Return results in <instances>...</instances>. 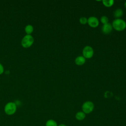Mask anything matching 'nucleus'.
Masks as SVG:
<instances>
[{
  "label": "nucleus",
  "mask_w": 126,
  "mask_h": 126,
  "mask_svg": "<svg viewBox=\"0 0 126 126\" xmlns=\"http://www.w3.org/2000/svg\"><path fill=\"white\" fill-rule=\"evenodd\" d=\"M87 24L90 27L95 28L99 25V20L96 17L91 16L88 18Z\"/></svg>",
  "instance_id": "423d86ee"
},
{
  "label": "nucleus",
  "mask_w": 126,
  "mask_h": 126,
  "mask_svg": "<svg viewBox=\"0 0 126 126\" xmlns=\"http://www.w3.org/2000/svg\"><path fill=\"white\" fill-rule=\"evenodd\" d=\"M124 6H125V8H126V1L125 2V4H124Z\"/></svg>",
  "instance_id": "a211bd4d"
},
{
  "label": "nucleus",
  "mask_w": 126,
  "mask_h": 126,
  "mask_svg": "<svg viewBox=\"0 0 126 126\" xmlns=\"http://www.w3.org/2000/svg\"><path fill=\"white\" fill-rule=\"evenodd\" d=\"M102 2V4L107 7H111L114 3V0H103Z\"/></svg>",
  "instance_id": "9b49d317"
},
{
  "label": "nucleus",
  "mask_w": 126,
  "mask_h": 126,
  "mask_svg": "<svg viewBox=\"0 0 126 126\" xmlns=\"http://www.w3.org/2000/svg\"><path fill=\"white\" fill-rule=\"evenodd\" d=\"M58 126H67L65 125V124H61L58 125Z\"/></svg>",
  "instance_id": "f3484780"
},
{
  "label": "nucleus",
  "mask_w": 126,
  "mask_h": 126,
  "mask_svg": "<svg viewBox=\"0 0 126 126\" xmlns=\"http://www.w3.org/2000/svg\"><path fill=\"white\" fill-rule=\"evenodd\" d=\"M75 63L77 65H83L86 62V59L83 56H79L75 59Z\"/></svg>",
  "instance_id": "6e6552de"
},
{
  "label": "nucleus",
  "mask_w": 126,
  "mask_h": 126,
  "mask_svg": "<svg viewBox=\"0 0 126 126\" xmlns=\"http://www.w3.org/2000/svg\"><path fill=\"white\" fill-rule=\"evenodd\" d=\"M4 72V68L2 65L0 63V75L2 74Z\"/></svg>",
  "instance_id": "dca6fc26"
},
{
  "label": "nucleus",
  "mask_w": 126,
  "mask_h": 126,
  "mask_svg": "<svg viewBox=\"0 0 126 126\" xmlns=\"http://www.w3.org/2000/svg\"><path fill=\"white\" fill-rule=\"evenodd\" d=\"M34 42V38L32 35L30 34H26L25 35L22 40L21 45L25 48H28L30 47Z\"/></svg>",
  "instance_id": "20e7f679"
},
{
  "label": "nucleus",
  "mask_w": 126,
  "mask_h": 126,
  "mask_svg": "<svg viewBox=\"0 0 126 126\" xmlns=\"http://www.w3.org/2000/svg\"><path fill=\"white\" fill-rule=\"evenodd\" d=\"M17 110V104L14 102H9L7 103L4 108L5 113L7 115L14 114Z\"/></svg>",
  "instance_id": "f03ea898"
},
{
  "label": "nucleus",
  "mask_w": 126,
  "mask_h": 126,
  "mask_svg": "<svg viewBox=\"0 0 126 126\" xmlns=\"http://www.w3.org/2000/svg\"><path fill=\"white\" fill-rule=\"evenodd\" d=\"M94 54L93 48L89 45L85 46L82 50V55L85 59H90L93 57Z\"/></svg>",
  "instance_id": "39448f33"
},
{
  "label": "nucleus",
  "mask_w": 126,
  "mask_h": 126,
  "mask_svg": "<svg viewBox=\"0 0 126 126\" xmlns=\"http://www.w3.org/2000/svg\"><path fill=\"white\" fill-rule=\"evenodd\" d=\"M94 103L91 101H85L81 107L82 111L85 114H88L91 113L94 109Z\"/></svg>",
  "instance_id": "7ed1b4c3"
},
{
  "label": "nucleus",
  "mask_w": 126,
  "mask_h": 126,
  "mask_svg": "<svg viewBox=\"0 0 126 126\" xmlns=\"http://www.w3.org/2000/svg\"><path fill=\"white\" fill-rule=\"evenodd\" d=\"M75 119L79 121H83L86 118V114L82 111H78L75 114Z\"/></svg>",
  "instance_id": "1a4fd4ad"
},
{
  "label": "nucleus",
  "mask_w": 126,
  "mask_h": 126,
  "mask_svg": "<svg viewBox=\"0 0 126 126\" xmlns=\"http://www.w3.org/2000/svg\"><path fill=\"white\" fill-rule=\"evenodd\" d=\"M123 14V11L121 8H117L114 11L113 15L115 19H120L122 17Z\"/></svg>",
  "instance_id": "9d476101"
},
{
  "label": "nucleus",
  "mask_w": 126,
  "mask_h": 126,
  "mask_svg": "<svg viewBox=\"0 0 126 126\" xmlns=\"http://www.w3.org/2000/svg\"><path fill=\"white\" fill-rule=\"evenodd\" d=\"M57 122L53 119L48 120L45 123V126H58Z\"/></svg>",
  "instance_id": "f8f14e48"
},
{
  "label": "nucleus",
  "mask_w": 126,
  "mask_h": 126,
  "mask_svg": "<svg viewBox=\"0 0 126 126\" xmlns=\"http://www.w3.org/2000/svg\"><path fill=\"white\" fill-rule=\"evenodd\" d=\"M112 29L113 28L112 24L109 23H108L102 25L101 28V31L104 34H107L111 33L112 31Z\"/></svg>",
  "instance_id": "0eeeda50"
},
{
  "label": "nucleus",
  "mask_w": 126,
  "mask_h": 126,
  "mask_svg": "<svg viewBox=\"0 0 126 126\" xmlns=\"http://www.w3.org/2000/svg\"><path fill=\"white\" fill-rule=\"evenodd\" d=\"M113 29L115 30L121 32L126 28V22L122 19H115L112 23Z\"/></svg>",
  "instance_id": "f257e3e1"
},
{
  "label": "nucleus",
  "mask_w": 126,
  "mask_h": 126,
  "mask_svg": "<svg viewBox=\"0 0 126 126\" xmlns=\"http://www.w3.org/2000/svg\"><path fill=\"white\" fill-rule=\"evenodd\" d=\"M100 20L101 23L103 25H104V24L108 23L109 20H108V18L106 16L104 15V16H102L101 17Z\"/></svg>",
  "instance_id": "4468645a"
},
{
  "label": "nucleus",
  "mask_w": 126,
  "mask_h": 126,
  "mask_svg": "<svg viewBox=\"0 0 126 126\" xmlns=\"http://www.w3.org/2000/svg\"><path fill=\"white\" fill-rule=\"evenodd\" d=\"M79 23L82 25H86L87 24L88 22V19L85 17H82L80 18L79 20Z\"/></svg>",
  "instance_id": "2eb2a0df"
},
{
  "label": "nucleus",
  "mask_w": 126,
  "mask_h": 126,
  "mask_svg": "<svg viewBox=\"0 0 126 126\" xmlns=\"http://www.w3.org/2000/svg\"><path fill=\"white\" fill-rule=\"evenodd\" d=\"M25 31L27 34H30L33 31V27L31 25H28L25 28Z\"/></svg>",
  "instance_id": "ddd939ff"
}]
</instances>
